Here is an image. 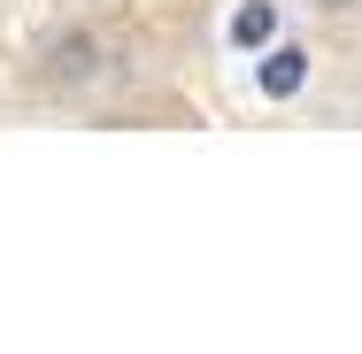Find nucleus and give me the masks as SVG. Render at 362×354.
I'll return each mask as SVG.
<instances>
[{
    "instance_id": "f257e3e1",
    "label": "nucleus",
    "mask_w": 362,
    "mask_h": 354,
    "mask_svg": "<svg viewBox=\"0 0 362 354\" xmlns=\"http://www.w3.org/2000/svg\"><path fill=\"white\" fill-rule=\"evenodd\" d=\"M300 85H308V54H300V47H270V54H262V93H270V100H293Z\"/></svg>"
},
{
    "instance_id": "f03ea898",
    "label": "nucleus",
    "mask_w": 362,
    "mask_h": 354,
    "mask_svg": "<svg viewBox=\"0 0 362 354\" xmlns=\"http://www.w3.org/2000/svg\"><path fill=\"white\" fill-rule=\"evenodd\" d=\"M270 31H278V8L270 0H247L231 16V47H270Z\"/></svg>"
},
{
    "instance_id": "7ed1b4c3",
    "label": "nucleus",
    "mask_w": 362,
    "mask_h": 354,
    "mask_svg": "<svg viewBox=\"0 0 362 354\" xmlns=\"http://www.w3.org/2000/svg\"><path fill=\"white\" fill-rule=\"evenodd\" d=\"M316 8H347V0H316Z\"/></svg>"
}]
</instances>
